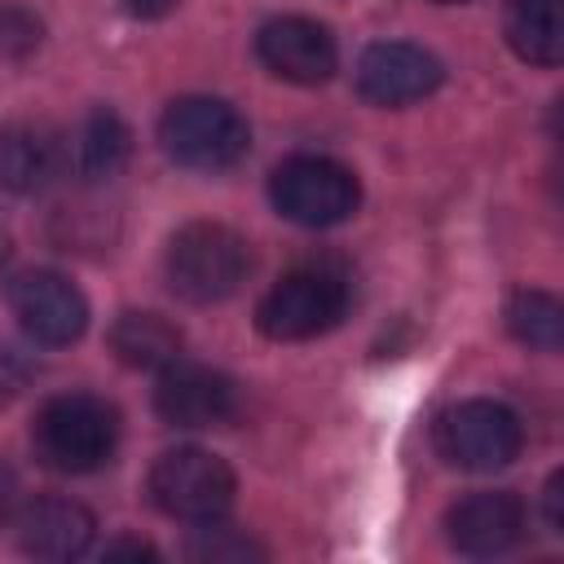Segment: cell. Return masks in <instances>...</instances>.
I'll return each mask as SVG.
<instances>
[{"label":"cell","mask_w":564,"mask_h":564,"mask_svg":"<svg viewBox=\"0 0 564 564\" xmlns=\"http://www.w3.org/2000/svg\"><path fill=\"white\" fill-rule=\"evenodd\" d=\"M31 445H35V458L53 471H66V476L97 471L119 449V410L93 392L48 397L35 410Z\"/></svg>","instance_id":"obj_1"},{"label":"cell","mask_w":564,"mask_h":564,"mask_svg":"<svg viewBox=\"0 0 564 564\" xmlns=\"http://www.w3.org/2000/svg\"><path fill=\"white\" fill-rule=\"evenodd\" d=\"M348 300H352V282L335 260H304L264 291L256 308V326L278 344L313 339L344 322Z\"/></svg>","instance_id":"obj_2"},{"label":"cell","mask_w":564,"mask_h":564,"mask_svg":"<svg viewBox=\"0 0 564 564\" xmlns=\"http://www.w3.org/2000/svg\"><path fill=\"white\" fill-rule=\"evenodd\" d=\"M251 269V247L238 229L220 220H189L172 234L163 273L167 286L189 304H220L229 300Z\"/></svg>","instance_id":"obj_3"},{"label":"cell","mask_w":564,"mask_h":564,"mask_svg":"<svg viewBox=\"0 0 564 564\" xmlns=\"http://www.w3.org/2000/svg\"><path fill=\"white\" fill-rule=\"evenodd\" d=\"M159 145L181 167L225 172L247 154L251 128L220 97H176L159 119Z\"/></svg>","instance_id":"obj_4"},{"label":"cell","mask_w":564,"mask_h":564,"mask_svg":"<svg viewBox=\"0 0 564 564\" xmlns=\"http://www.w3.org/2000/svg\"><path fill=\"white\" fill-rule=\"evenodd\" d=\"M269 198L278 216L304 225V229H326L339 225L357 212L361 203V181L352 167L326 154H291L273 167L269 176Z\"/></svg>","instance_id":"obj_5"},{"label":"cell","mask_w":564,"mask_h":564,"mask_svg":"<svg viewBox=\"0 0 564 564\" xmlns=\"http://www.w3.org/2000/svg\"><path fill=\"white\" fill-rule=\"evenodd\" d=\"M150 502L185 524H203V520H220L234 507V471L225 458L198 449V445H181L154 458L150 467Z\"/></svg>","instance_id":"obj_6"},{"label":"cell","mask_w":564,"mask_h":564,"mask_svg":"<svg viewBox=\"0 0 564 564\" xmlns=\"http://www.w3.org/2000/svg\"><path fill=\"white\" fill-rule=\"evenodd\" d=\"M524 445V423L511 405L471 397L436 419V454L458 471H498Z\"/></svg>","instance_id":"obj_7"},{"label":"cell","mask_w":564,"mask_h":564,"mask_svg":"<svg viewBox=\"0 0 564 564\" xmlns=\"http://www.w3.org/2000/svg\"><path fill=\"white\" fill-rule=\"evenodd\" d=\"M4 300H9V313L18 317L22 335L35 339V344L62 348V344H75L88 330V300L57 269L13 273L9 286H4Z\"/></svg>","instance_id":"obj_8"},{"label":"cell","mask_w":564,"mask_h":564,"mask_svg":"<svg viewBox=\"0 0 564 564\" xmlns=\"http://www.w3.org/2000/svg\"><path fill=\"white\" fill-rule=\"evenodd\" d=\"M154 410L172 427H220L238 414V383L198 361H167L154 383Z\"/></svg>","instance_id":"obj_9"},{"label":"cell","mask_w":564,"mask_h":564,"mask_svg":"<svg viewBox=\"0 0 564 564\" xmlns=\"http://www.w3.org/2000/svg\"><path fill=\"white\" fill-rule=\"evenodd\" d=\"M256 57L264 62V70H273L286 84H326L339 66V44L322 22L286 13L260 26Z\"/></svg>","instance_id":"obj_10"},{"label":"cell","mask_w":564,"mask_h":564,"mask_svg":"<svg viewBox=\"0 0 564 564\" xmlns=\"http://www.w3.org/2000/svg\"><path fill=\"white\" fill-rule=\"evenodd\" d=\"M445 79L436 53L405 44V40H379L357 57V93L375 106H410L436 93Z\"/></svg>","instance_id":"obj_11"},{"label":"cell","mask_w":564,"mask_h":564,"mask_svg":"<svg viewBox=\"0 0 564 564\" xmlns=\"http://www.w3.org/2000/svg\"><path fill=\"white\" fill-rule=\"evenodd\" d=\"M524 502L511 489H476L463 494L449 511H445V538L458 555H507L520 538H524Z\"/></svg>","instance_id":"obj_12"},{"label":"cell","mask_w":564,"mask_h":564,"mask_svg":"<svg viewBox=\"0 0 564 564\" xmlns=\"http://www.w3.org/2000/svg\"><path fill=\"white\" fill-rule=\"evenodd\" d=\"M18 542L35 560H75L93 546V511L70 498H31L13 516Z\"/></svg>","instance_id":"obj_13"},{"label":"cell","mask_w":564,"mask_h":564,"mask_svg":"<svg viewBox=\"0 0 564 564\" xmlns=\"http://www.w3.org/2000/svg\"><path fill=\"white\" fill-rule=\"evenodd\" d=\"M66 163V141L48 123L13 119L0 123V189L9 194H40L57 181Z\"/></svg>","instance_id":"obj_14"},{"label":"cell","mask_w":564,"mask_h":564,"mask_svg":"<svg viewBox=\"0 0 564 564\" xmlns=\"http://www.w3.org/2000/svg\"><path fill=\"white\" fill-rule=\"evenodd\" d=\"M128 154H132V128L110 106L88 110L84 123H79V132H75V141L66 145V159H75V172L84 181H110V176H119L123 163H128Z\"/></svg>","instance_id":"obj_15"},{"label":"cell","mask_w":564,"mask_h":564,"mask_svg":"<svg viewBox=\"0 0 564 564\" xmlns=\"http://www.w3.org/2000/svg\"><path fill=\"white\" fill-rule=\"evenodd\" d=\"M511 53L529 66H560L564 57V0H511L502 18Z\"/></svg>","instance_id":"obj_16"},{"label":"cell","mask_w":564,"mask_h":564,"mask_svg":"<svg viewBox=\"0 0 564 564\" xmlns=\"http://www.w3.org/2000/svg\"><path fill=\"white\" fill-rule=\"evenodd\" d=\"M110 348L123 366L137 370H163L181 357V330L163 313H119L110 326Z\"/></svg>","instance_id":"obj_17"},{"label":"cell","mask_w":564,"mask_h":564,"mask_svg":"<svg viewBox=\"0 0 564 564\" xmlns=\"http://www.w3.org/2000/svg\"><path fill=\"white\" fill-rule=\"evenodd\" d=\"M507 330L538 352H555L564 344V304L546 291H516L507 304Z\"/></svg>","instance_id":"obj_18"},{"label":"cell","mask_w":564,"mask_h":564,"mask_svg":"<svg viewBox=\"0 0 564 564\" xmlns=\"http://www.w3.org/2000/svg\"><path fill=\"white\" fill-rule=\"evenodd\" d=\"M185 551H189L194 560H212V564H238V560H260V555H264V546H256L247 533L229 529L225 516H220V520H203V524L194 529V538H189Z\"/></svg>","instance_id":"obj_19"},{"label":"cell","mask_w":564,"mask_h":564,"mask_svg":"<svg viewBox=\"0 0 564 564\" xmlns=\"http://www.w3.org/2000/svg\"><path fill=\"white\" fill-rule=\"evenodd\" d=\"M40 44V18L22 4H0V57H26Z\"/></svg>","instance_id":"obj_20"},{"label":"cell","mask_w":564,"mask_h":564,"mask_svg":"<svg viewBox=\"0 0 564 564\" xmlns=\"http://www.w3.org/2000/svg\"><path fill=\"white\" fill-rule=\"evenodd\" d=\"M26 379H31V357L18 344L0 339V405H9L26 388Z\"/></svg>","instance_id":"obj_21"},{"label":"cell","mask_w":564,"mask_h":564,"mask_svg":"<svg viewBox=\"0 0 564 564\" xmlns=\"http://www.w3.org/2000/svg\"><path fill=\"white\" fill-rule=\"evenodd\" d=\"M22 507V485H18V471L0 458V524H9Z\"/></svg>","instance_id":"obj_22"},{"label":"cell","mask_w":564,"mask_h":564,"mask_svg":"<svg viewBox=\"0 0 564 564\" xmlns=\"http://www.w3.org/2000/svg\"><path fill=\"white\" fill-rule=\"evenodd\" d=\"M546 524L555 533H564V476L560 471L546 480Z\"/></svg>","instance_id":"obj_23"},{"label":"cell","mask_w":564,"mask_h":564,"mask_svg":"<svg viewBox=\"0 0 564 564\" xmlns=\"http://www.w3.org/2000/svg\"><path fill=\"white\" fill-rule=\"evenodd\" d=\"M176 4H181V0H128V9H132L137 18H167Z\"/></svg>","instance_id":"obj_24"},{"label":"cell","mask_w":564,"mask_h":564,"mask_svg":"<svg viewBox=\"0 0 564 564\" xmlns=\"http://www.w3.org/2000/svg\"><path fill=\"white\" fill-rule=\"evenodd\" d=\"M106 555H110V560H115V555H137V560H154V546H145V542H132V538H128V542H110V546H106Z\"/></svg>","instance_id":"obj_25"},{"label":"cell","mask_w":564,"mask_h":564,"mask_svg":"<svg viewBox=\"0 0 564 564\" xmlns=\"http://www.w3.org/2000/svg\"><path fill=\"white\" fill-rule=\"evenodd\" d=\"M9 264V238H4V229H0V269Z\"/></svg>","instance_id":"obj_26"},{"label":"cell","mask_w":564,"mask_h":564,"mask_svg":"<svg viewBox=\"0 0 564 564\" xmlns=\"http://www.w3.org/2000/svg\"><path fill=\"white\" fill-rule=\"evenodd\" d=\"M436 4H463V0H436Z\"/></svg>","instance_id":"obj_27"}]
</instances>
